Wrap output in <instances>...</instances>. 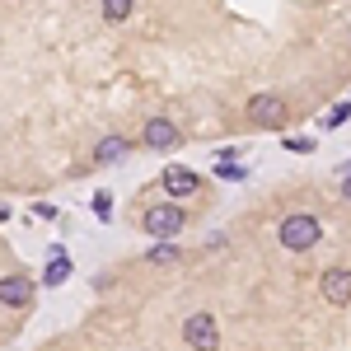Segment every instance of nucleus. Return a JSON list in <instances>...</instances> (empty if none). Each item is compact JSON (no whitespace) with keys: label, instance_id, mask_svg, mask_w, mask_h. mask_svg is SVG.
Masks as SVG:
<instances>
[{"label":"nucleus","instance_id":"f03ea898","mask_svg":"<svg viewBox=\"0 0 351 351\" xmlns=\"http://www.w3.org/2000/svg\"><path fill=\"white\" fill-rule=\"evenodd\" d=\"M248 122L263 127V132H271V127L286 122V104H281L276 94H253V99H248Z\"/></svg>","mask_w":351,"mask_h":351},{"label":"nucleus","instance_id":"20e7f679","mask_svg":"<svg viewBox=\"0 0 351 351\" xmlns=\"http://www.w3.org/2000/svg\"><path fill=\"white\" fill-rule=\"evenodd\" d=\"M141 225H145L155 239H169V234H178V230L188 225V216H183V206H150Z\"/></svg>","mask_w":351,"mask_h":351},{"label":"nucleus","instance_id":"4468645a","mask_svg":"<svg viewBox=\"0 0 351 351\" xmlns=\"http://www.w3.org/2000/svg\"><path fill=\"white\" fill-rule=\"evenodd\" d=\"M347 117H351V104H337V108H332V112L324 117V127H342Z\"/></svg>","mask_w":351,"mask_h":351},{"label":"nucleus","instance_id":"dca6fc26","mask_svg":"<svg viewBox=\"0 0 351 351\" xmlns=\"http://www.w3.org/2000/svg\"><path fill=\"white\" fill-rule=\"evenodd\" d=\"M94 211H99V216H108V211H112V197H108V192H99V197H94Z\"/></svg>","mask_w":351,"mask_h":351},{"label":"nucleus","instance_id":"9b49d317","mask_svg":"<svg viewBox=\"0 0 351 351\" xmlns=\"http://www.w3.org/2000/svg\"><path fill=\"white\" fill-rule=\"evenodd\" d=\"M150 263H155V267H169V263H178V248H173L169 239H160L155 248H150Z\"/></svg>","mask_w":351,"mask_h":351},{"label":"nucleus","instance_id":"f257e3e1","mask_svg":"<svg viewBox=\"0 0 351 351\" xmlns=\"http://www.w3.org/2000/svg\"><path fill=\"white\" fill-rule=\"evenodd\" d=\"M319 234H324V225H319V216H309V211H295V216L281 220V243L291 253H309L319 243Z\"/></svg>","mask_w":351,"mask_h":351},{"label":"nucleus","instance_id":"1a4fd4ad","mask_svg":"<svg viewBox=\"0 0 351 351\" xmlns=\"http://www.w3.org/2000/svg\"><path fill=\"white\" fill-rule=\"evenodd\" d=\"M66 276H71V258H66V248H52V263L43 271V281H47V286H61Z\"/></svg>","mask_w":351,"mask_h":351},{"label":"nucleus","instance_id":"0eeeda50","mask_svg":"<svg viewBox=\"0 0 351 351\" xmlns=\"http://www.w3.org/2000/svg\"><path fill=\"white\" fill-rule=\"evenodd\" d=\"M28 300H33V281H28V276H0V304L24 309Z\"/></svg>","mask_w":351,"mask_h":351},{"label":"nucleus","instance_id":"39448f33","mask_svg":"<svg viewBox=\"0 0 351 351\" xmlns=\"http://www.w3.org/2000/svg\"><path fill=\"white\" fill-rule=\"evenodd\" d=\"M319 291H324L328 304H351V267H328Z\"/></svg>","mask_w":351,"mask_h":351},{"label":"nucleus","instance_id":"f3484780","mask_svg":"<svg viewBox=\"0 0 351 351\" xmlns=\"http://www.w3.org/2000/svg\"><path fill=\"white\" fill-rule=\"evenodd\" d=\"M342 197H347V202H351V178H342Z\"/></svg>","mask_w":351,"mask_h":351},{"label":"nucleus","instance_id":"2eb2a0df","mask_svg":"<svg viewBox=\"0 0 351 351\" xmlns=\"http://www.w3.org/2000/svg\"><path fill=\"white\" fill-rule=\"evenodd\" d=\"M216 178H225V183H234V178H243V169H239V164H230V160H220Z\"/></svg>","mask_w":351,"mask_h":351},{"label":"nucleus","instance_id":"a211bd4d","mask_svg":"<svg viewBox=\"0 0 351 351\" xmlns=\"http://www.w3.org/2000/svg\"><path fill=\"white\" fill-rule=\"evenodd\" d=\"M5 220H10V206H5V202H0V225H5Z\"/></svg>","mask_w":351,"mask_h":351},{"label":"nucleus","instance_id":"f8f14e48","mask_svg":"<svg viewBox=\"0 0 351 351\" xmlns=\"http://www.w3.org/2000/svg\"><path fill=\"white\" fill-rule=\"evenodd\" d=\"M127 14H132V0H104V19L108 24H122Z\"/></svg>","mask_w":351,"mask_h":351},{"label":"nucleus","instance_id":"7ed1b4c3","mask_svg":"<svg viewBox=\"0 0 351 351\" xmlns=\"http://www.w3.org/2000/svg\"><path fill=\"white\" fill-rule=\"evenodd\" d=\"M183 337H188L192 351H220V328L211 314H192L188 324H183Z\"/></svg>","mask_w":351,"mask_h":351},{"label":"nucleus","instance_id":"423d86ee","mask_svg":"<svg viewBox=\"0 0 351 351\" xmlns=\"http://www.w3.org/2000/svg\"><path fill=\"white\" fill-rule=\"evenodd\" d=\"M145 145L150 150H178L183 145V132L169 117H155V122H145Z\"/></svg>","mask_w":351,"mask_h":351},{"label":"nucleus","instance_id":"6e6552de","mask_svg":"<svg viewBox=\"0 0 351 351\" xmlns=\"http://www.w3.org/2000/svg\"><path fill=\"white\" fill-rule=\"evenodd\" d=\"M164 192H169V197H192V192H197V173L183 169V164L164 169Z\"/></svg>","mask_w":351,"mask_h":351},{"label":"nucleus","instance_id":"ddd939ff","mask_svg":"<svg viewBox=\"0 0 351 351\" xmlns=\"http://www.w3.org/2000/svg\"><path fill=\"white\" fill-rule=\"evenodd\" d=\"M286 150H291V155H314V141H309V136H291Z\"/></svg>","mask_w":351,"mask_h":351},{"label":"nucleus","instance_id":"9d476101","mask_svg":"<svg viewBox=\"0 0 351 351\" xmlns=\"http://www.w3.org/2000/svg\"><path fill=\"white\" fill-rule=\"evenodd\" d=\"M122 155H127V141H122V136H104L99 150H94V160H99V164H117Z\"/></svg>","mask_w":351,"mask_h":351}]
</instances>
